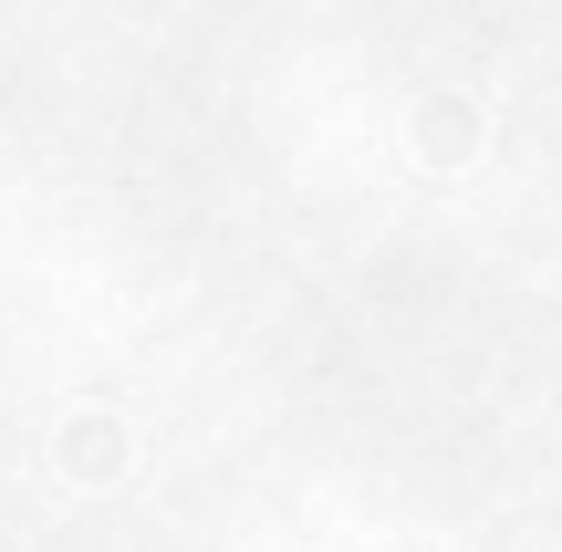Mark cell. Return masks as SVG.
<instances>
[{"label":"cell","instance_id":"6da1fadb","mask_svg":"<svg viewBox=\"0 0 562 552\" xmlns=\"http://www.w3.org/2000/svg\"><path fill=\"white\" fill-rule=\"evenodd\" d=\"M63 459H74V480H115V459H125V438L104 428V417H83V428L63 438Z\"/></svg>","mask_w":562,"mask_h":552}]
</instances>
